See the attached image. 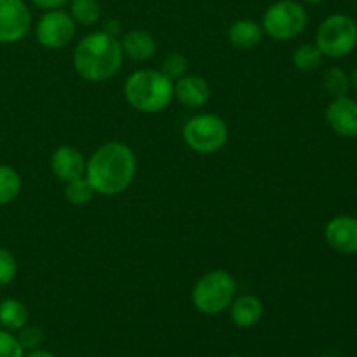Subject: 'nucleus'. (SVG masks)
Instances as JSON below:
<instances>
[{
    "mask_svg": "<svg viewBox=\"0 0 357 357\" xmlns=\"http://www.w3.org/2000/svg\"><path fill=\"white\" fill-rule=\"evenodd\" d=\"M101 30L107 31V33L112 35V37L121 38V21L115 20V17H110V20L105 21L103 28H101Z\"/></svg>",
    "mask_w": 357,
    "mask_h": 357,
    "instance_id": "nucleus-28",
    "label": "nucleus"
},
{
    "mask_svg": "<svg viewBox=\"0 0 357 357\" xmlns=\"http://www.w3.org/2000/svg\"><path fill=\"white\" fill-rule=\"evenodd\" d=\"M94 195H96V192L91 187V183L87 181L86 176L75 178V180L65 183V199L72 206H77V208L91 204Z\"/></svg>",
    "mask_w": 357,
    "mask_h": 357,
    "instance_id": "nucleus-22",
    "label": "nucleus"
},
{
    "mask_svg": "<svg viewBox=\"0 0 357 357\" xmlns=\"http://www.w3.org/2000/svg\"><path fill=\"white\" fill-rule=\"evenodd\" d=\"M30 2L42 10H52V9H63L70 0H30Z\"/></svg>",
    "mask_w": 357,
    "mask_h": 357,
    "instance_id": "nucleus-27",
    "label": "nucleus"
},
{
    "mask_svg": "<svg viewBox=\"0 0 357 357\" xmlns=\"http://www.w3.org/2000/svg\"><path fill=\"white\" fill-rule=\"evenodd\" d=\"M227 37H229V42L234 47L248 51V49H255L257 45H260L265 33L258 21L243 17V20H237L230 24Z\"/></svg>",
    "mask_w": 357,
    "mask_h": 357,
    "instance_id": "nucleus-16",
    "label": "nucleus"
},
{
    "mask_svg": "<svg viewBox=\"0 0 357 357\" xmlns=\"http://www.w3.org/2000/svg\"><path fill=\"white\" fill-rule=\"evenodd\" d=\"M160 72H162L166 77H169L173 82H176L178 79L187 75L188 72L187 56H185L183 52H169V54L162 59Z\"/></svg>",
    "mask_w": 357,
    "mask_h": 357,
    "instance_id": "nucleus-23",
    "label": "nucleus"
},
{
    "mask_svg": "<svg viewBox=\"0 0 357 357\" xmlns=\"http://www.w3.org/2000/svg\"><path fill=\"white\" fill-rule=\"evenodd\" d=\"M17 340H20L21 347L24 349V352L35 351V349H40V345L44 344V331L38 326H24L17 331Z\"/></svg>",
    "mask_w": 357,
    "mask_h": 357,
    "instance_id": "nucleus-25",
    "label": "nucleus"
},
{
    "mask_svg": "<svg viewBox=\"0 0 357 357\" xmlns=\"http://www.w3.org/2000/svg\"><path fill=\"white\" fill-rule=\"evenodd\" d=\"M121 47L124 52V58H129L136 63H145L155 56L157 40L150 31L135 28V30H129L122 35Z\"/></svg>",
    "mask_w": 357,
    "mask_h": 357,
    "instance_id": "nucleus-14",
    "label": "nucleus"
},
{
    "mask_svg": "<svg viewBox=\"0 0 357 357\" xmlns=\"http://www.w3.org/2000/svg\"><path fill=\"white\" fill-rule=\"evenodd\" d=\"M183 142L199 155H213L229 142V126L225 119L216 114L192 115L181 129Z\"/></svg>",
    "mask_w": 357,
    "mask_h": 357,
    "instance_id": "nucleus-5",
    "label": "nucleus"
},
{
    "mask_svg": "<svg viewBox=\"0 0 357 357\" xmlns=\"http://www.w3.org/2000/svg\"><path fill=\"white\" fill-rule=\"evenodd\" d=\"M351 87L357 93V68L351 73Z\"/></svg>",
    "mask_w": 357,
    "mask_h": 357,
    "instance_id": "nucleus-30",
    "label": "nucleus"
},
{
    "mask_svg": "<svg viewBox=\"0 0 357 357\" xmlns=\"http://www.w3.org/2000/svg\"><path fill=\"white\" fill-rule=\"evenodd\" d=\"M31 10L24 0H0V44L21 42L31 30Z\"/></svg>",
    "mask_w": 357,
    "mask_h": 357,
    "instance_id": "nucleus-9",
    "label": "nucleus"
},
{
    "mask_svg": "<svg viewBox=\"0 0 357 357\" xmlns=\"http://www.w3.org/2000/svg\"><path fill=\"white\" fill-rule=\"evenodd\" d=\"M302 3H323L324 0H300Z\"/></svg>",
    "mask_w": 357,
    "mask_h": 357,
    "instance_id": "nucleus-31",
    "label": "nucleus"
},
{
    "mask_svg": "<svg viewBox=\"0 0 357 357\" xmlns=\"http://www.w3.org/2000/svg\"><path fill=\"white\" fill-rule=\"evenodd\" d=\"M30 319L26 305L17 298H3L0 300V328L17 333L21 328H24Z\"/></svg>",
    "mask_w": 357,
    "mask_h": 357,
    "instance_id": "nucleus-17",
    "label": "nucleus"
},
{
    "mask_svg": "<svg viewBox=\"0 0 357 357\" xmlns=\"http://www.w3.org/2000/svg\"><path fill=\"white\" fill-rule=\"evenodd\" d=\"M77 23L65 9L45 10L35 24L37 42L45 49H63L73 40Z\"/></svg>",
    "mask_w": 357,
    "mask_h": 357,
    "instance_id": "nucleus-8",
    "label": "nucleus"
},
{
    "mask_svg": "<svg viewBox=\"0 0 357 357\" xmlns=\"http://www.w3.org/2000/svg\"><path fill=\"white\" fill-rule=\"evenodd\" d=\"M229 310L232 323L243 330L257 326L264 317V303L255 295L236 296L234 302L230 303Z\"/></svg>",
    "mask_w": 357,
    "mask_h": 357,
    "instance_id": "nucleus-15",
    "label": "nucleus"
},
{
    "mask_svg": "<svg viewBox=\"0 0 357 357\" xmlns=\"http://www.w3.org/2000/svg\"><path fill=\"white\" fill-rule=\"evenodd\" d=\"M136 171L138 160L131 146L122 142H108L91 153L84 176L98 195L115 197L131 187Z\"/></svg>",
    "mask_w": 357,
    "mask_h": 357,
    "instance_id": "nucleus-1",
    "label": "nucleus"
},
{
    "mask_svg": "<svg viewBox=\"0 0 357 357\" xmlns=\"http://www.w3.org/2000/svg\"><path fill=\"white\" fill-rule=\"evenodd\" d=\"M309 23V14L300 0H278L265 9L261 28L268 38L288 42L300 37Z\"/></svg>",
    "mask_w": 357,
    "mask_h": 357,
    "instance_id": "nucleus-6",
    "label": "nucleus"
},
{
    "mask_svg": "<svg viewBox=\"0 0 357 357\" xmlns=\"http://www.w3.org/2000/svg\"><path fill=\"white\" fill-rule=\"evenodd\" d=\"M328 246L340 255L357 253V218L351 215L333 216L324 227Z\"/></svg>",
    "mask_w": 357,
    "mask_h": 357,
    "instance_id": "nucleus-11",
    "label": "nucleus"
},
{
    "mask_svg": "<svg viewBox=\"0 0 357 357\" xmlns=\"http://www.w3.org/2000/svg\"><path fill=\"white\" fill-rule=\"evenodd\" d=\"M237 296V281L229 271L215 268L197 279L192 289V305L204 316L225 312Z\"/></svg>",
    "mask_w": 357,
    "mask_h": 357,
    "instance_id": "nucleus-4",
    "label": "nucleus"
},
{
    "mask_svg": "<svg viewBox=\"0 0 357 357\" xmlns=\"http://www.w3.org/2000/svg\"><path fill=\"white\" fill-rule=\"evenodd\" d=\"M293 66L300 72H316L323 66L324 54L321 52V49L317 47L316 42H307V44L298 45V47L293 51L291 56Z\"/></svg>",
    "mask_w": 357,
    "mask_h": 357,
    "instance_id": "nucleus-18",
    "label": "nucleus"
},
{
    "mask_svg": "<svg viewBox=\"0 0 357 357\" xmlns=\"http://www.w3.org/2000/svg\"><path fill=\"white\" fill-rule=\"evenodd\" d=\"M0 300H2V298H0Z\"/></svg>",
    "mask_w": 357,
    "mask_h": 357,
    "instance_id": "nucleus-33",
    "label": "nucleus"
},
{
    "mask_svg": "<svg viewBox=\"0 0 357 357\" xmlns=\"http://www.w3.org/2000/svg\"><path fill=\"white\" fill-rule=\"evenodd\" d=\"M23 188L21 174L7 164H0V206H7L20 195Z\"/></svg>",
    "mask_w": 357,
    "mask_h": 357,
    "instance_id": "nucleus-20",
    "label": "nucleus"
},
{
    "mask_svg": "<svg viewBox=\"0 0 357 357\" xmlns=\"http://www.w3.org/2000/svg\"><path fill=\"white\" fill-rule=\"evenodd\" d=\"M174 98L185 108H202L211 100V87L201 75H183L174 82Z\"/></svg>",
    "mask_w": 357,
    "mask_h": 357,
    "instance_id": "nucleus-13",
    "label": "nucleus"
},
{
    "mask_svg": "<svg viewBox=\"0 0 357 357\" xmlns=\"http://www.w3.org/2000/svg\"><path fill=\"white\" fill-rule=\"evenodd\" d=\"M124 98L139 114H160L174 100V82L160 70L139 68L126 79Z\"/></svg>",
    "mask_w": 357,
    "mask_h": 357,
    "instance_id": "nucleus-3",
    "label": "nucleus"
},
{
    "mask_svg": "<svg viewBox=\"0 0 357 357\" xmlns=\"http://www.w3.org/2000/svg\"><path fill=\"white\" fill-rule=\"evenodd\" d=\"M323 86L324 91L333 98L347 96L349 91H351V75L345 72L340 66H331L326 70L323 77Z\"/></svg>",
    "mask_w": 357,
    "mask_h": 357,
    "instance_id": "nucleus-21",
    "label": "nucleus"
},
{
    "mask_svg": "<svg viewBox=\"0 0 357 357\" xmlns=\"http://www.w3.org/2000/svg\"><path fill=\"white\" fill-rule=\"evenodd\" d=\"M316 45L324 58H345L357 47V23L347 14L324 17L317 28Z\"/></svg>",
    "mask_w": 357,
    "mask_h": 357,
    "instance_id": "nucleus-7",
    "label": "nucleus"
},
{
    "mask_svg": "<svg viewBox=\"0 0 357 357\" xmlns=\"http://www.w3.org/2000/svg\"><path fill=\"white\" fill-rule=\"evenodd\" d=\"M328 126L340 138H357V101L354 98H333L326 107Z\"/></svg>",
    "mask_w": 357,
    "mask_h": 357,
    "instance_id": "nucleus-10",
    "label": "nucleus"
},
{
    "mask_svg": "<svg viewBox=\"0 0 357 357\" xmlns=\"http://www.w3.org/2000/svg\"><path fill=\"white\" fill-rule=\"evenodd\" d=\"M24 357H56L52 352L44 351V349H35V351L24 352Z\"/></svg>",
    "mask_w": 357,
    "mask_h": 357,
    "instance_id": "nucleus-29",
    "label": "nucleus"
},
{
    "mask_svg": "<svg viewBox=\"0 0 357 357\" xmlns=\"http://www.w3.org/2000/svg\"><path fill=\"white\" fill-rule=\"evenodd\" d=\"M49 166H51L52 174L59 181L68 183L75 178L84 176V173H86V157L82 155V152L77 146L61 145L52 152Z\"/></svg>",
    "mask_w": 357,
    "mask_h": 357,
    "instance_id": "nucleus-12",
    "label": "nucleus"
},
{
    "mask_svg": "<svg viewBox=\"0 0 357 357\" xmlns=\"http://www.w3.org/2000/svg\"><path fill=\"white\" fill-rule=\"evenodd\" d=\"M0 357H24V349L10 331L0 328Z\"/></svg>",
    "mask_w": 357,
    "mask_h": 357,
    "instance_id": "nucleus-26",
    "label": "nucleus"
},
{
    "mask_svg": "<svg viewBox=\"0 0 357 357\" xmlns=\"http://www.w3.org/2000/svg\"><path fill=\"white\" fill-rule=\"evenodd\" d=\"M227 357H244V356H239V354H232V356H227Z\"/></svg>",
    "mask_w": 357,
    "mask_h": 357,
    "instance_id": "nucleus-32",
    "label": "nucleus"
},
{
    "mask_svg": "<svg viewBox=\"0 0 357 357\" xmlns=\"http://www.w3.org/2000/svg\"><path fill=\"white\" fill-rule=\"evenodd\" d=\"M72 61L75 73L86 82L110 80L117 75L124 61L121 38L112 37L103 30L91 31L77 42Z\"/></svg>",
    "mask_w": 357,
    "mask_h": 357,
    "instance_id": "nucleus-2",
    "label": "nucleus"
},
{
    "mask_svg": "<svg viewBox=\"0 0 357 357\" xmlns=\"http://www.w3.org/2000/svg\"><path fill=\"white\" fill-rule=\"evenodd\" d=\"M17 275V260L7 248L0 246V288L9 286Z\"/></svg>",
    "mask_w": 357,
    "mask_h": 357,
    "instance_id": "nucleus-24",
    "label": "nucleus"
},
{
    "mask_svg": "<svg viewBox=\"0 0 357 357\" xmlns=\"http://www.w3.org/2000/svg\"><path fill=\"white\" fill-rule=\"evenodd\" d=\"M70 16L77 23V26H94L101 20L100 0H70Z\"/></svg>",
    "mask_w": 357,
    "mask_h": 357,
    "instance_id": "nucleus-19",
    "label": "nucleus"
}]
</instances>
